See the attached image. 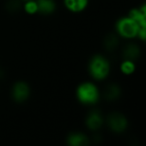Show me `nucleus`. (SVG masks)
I'll return each mask as SVG.
<instances>
[{
  "instance_id": "1",
  "label": "nucleus",
  "mask_w": 146,
  "mask_h": 146,
  "mask_svg": "<svg viewBox=\"0 0 146 146\" xmlns=\"http://www.w3.org/2000/svg\"><path fill=\"white\" fill-rule=\"evenodd\" d=\"M76 97L81 104L93 105L100 99V91L95 83L85 81L79 84L76 89Z\"/></svg>"
},
{
  "instance_id": "2",
  "label": "nucleus",
  "mask_w": 146,
  "mask_h": 146,
  "mask_svg": "<svg viewBox=\"0 0 146 146\" xmlns=\"http://www.w3.org/2000/svg\"><path fill=\"white\" fill-rule=\"evenodd\" d=\"M88 71L94 80L101 81L108 77L110 73V63L105 56L96 54L92 56L88 64Z\"/></svg>"
},
{
  "instance_id": "3",
  "label": "nucleus",
  "mask_w": 146,
  "mask_h": 146,
  "mask_svg": "<svg viewBox=\"0 0 146 146\" xmlns=\"http://www.w3.org/2000/svg\"><path fill=\"white\" fill-rule=\"evenodd\" d=\"M116 33L120 37L124 39H134L137 38L138 31L140 27L133 19H131L129 16H124L118 19L115 25Z\"/></svg>"
},
{
  "instance_id": "4",
  "label": "nucleus",
  "mask_w": 146,
  "mask_h": 146,
  "mask_svg": "<svg viewBox=\"0 0 146 146\" xmlns=\"http://www.w3.org/2000/svg\"><path fill=\"white\" fill-rule=\"evenodd\" d=\"M107 123L109 128L115 133H122L128 126L126 117L121 113H112L108 116Z\"/></svg>"
},
{
  "instance_id": "5",
  "label": "nucleus",
  "mask_w": 146,
  "mask_h": 146,
  "mask_svg": "<svg viewBox=\"0 0 146 146\" xmlns=\"http://www.w3.org/2000/svg\"><path fill=\"white\" fill-rule=\"evenodd\" d=\"M11 95L14 101L21 103L26 101L30 95V87L24 81H18L13 85L11 89Z\"/></svg>"
},
{
  "instance_id": "6",
  "label": "nucleus",
  "mask_w": 146,
  "mask_h": 146,
  "mask_svg": "<svg viewBox=\"0 0 146 146\" xmlns=\"http://www.w3.org/2000/svg\"><path fill=\"white\" fill-rule=\"evenodd\" d=\"M128 16L133 19L140 28H146V10L144 4L141 7L131 9L128 13Z\"/></svg>"
},
{
  "instance_id": "7",
  "label": "nucleus",
  "mask_w": 146,
  "mask_h": 146,
  "mask_svg": "<svg viewBox=\"0 0 146 146\" xmlns=\"http://www.w3.org/2000/svg\"><path fill=\"white\" fill-rule=\"evenodd\" d=\"M64 6L72 13H80L88 6L89 0H63Z\"/></svg>"
},
{
  "instance_id": "8",
  "label": "nucleus",
  "mask_w": 146,
  "mask_h": 146,
  "mask_svg": "<svg viewBox=\"0 0 146 146\" xmlns=\"http://www.w3.org/2000/svg\"><path fill=\"white\" fill-rule=\"evenodd\" d=\"M102 124H103V118L98 111H92L88 114L86 118V126L89 129L95 131L101 127Z\"/></svg>"
},
{
  "instance_id": "9",
  "label": "nucleus",
  "mask_w": 146,
  "mask_h": 146,
  "mask_svg": "<svg viewBox=\"0 0 146 146\" xmlns=\"http://www.w3.org/2000/svg\"><path fill=\"white\" fill-rule=\"evenodd\" d=\"M38 5V13L43 15L52 14L56 10L55 0H36Z\"/></svg>"
},
{
  "instance_id": "10",
  "label": "nucleus",
  "mask_w": 146,
  "mask_h": 146,
  "mask_svg": "<svg viewBox=\"0 0 146 146\" xmlns=\"http://www.w3.org/2000/svg\"><path fill=\"white\" fill-rule=\"evenodd\" d=\"M67 143L71 146H85L89 143V139L85 134L75 132L67 137Z\"/></svg>"
},
{
  "instance_id": "11",
  "label": "nucleus",
  "mask_w": 146,
  "mask_h": 146,
  "mask_svg": "<svg viewBox=\"0 0 146 146\" xmlns=\"http://www.w3.org/2000/svg\"><path fill=\"white\" fill-rule=\"evenodd\" d=\"M140 49L136 44H128L123 50L124 59H130L135 61L139 57Z\"/></svg>"
},
{
  "instance_id": "12",
  "label": "nucleus",
  "mask_w": 146,
  "mask_h": 146,
  "mask_svg": "<svg viewBox=\"0 0 146 146\" xmlns=\"http://www.w3.org/2000/svg\"><path fill=\"white\" fill-rule=\"evenodd\" d=\"M135 62L130 59H123V61L120 64V71L124 75H131L135 72Z\"/></svg>"
},
{
  "instance_id": "13",
  "label": "nucleus",
  "mask_w": 146,
  "mask_h": 146,
  "mask_svg": "<svg viewBox=\"0 0 146 146\" xmlns=\"http://www.w3.org/2000/svg\"><path fill=\"white\" fill-rule=\"evenodd\" d=\"M121 94V89L118 87L117 85H109L106 89V92H105V96L108 100H115L117 99L118 97L120 96Z\"/></svg>"
},
{
  "instance_id": "14",
  "label": "nucleus",
  "mask_w": 146,
  "mask_h": 146,
  "mask_svg": "<svg viewBox=\"0 0 146 146\" xmlns=\"http://www.w3.org/2000/svg\"><path fill=\"white\" fill-rule=\"evenodd\" d=\"M24 11L29 15H34L38 13V5L36 0H26L23 5Z\"/></svg>"
},
{
  "instance_id": "15",
  "label": "nucleus",
  "mask_w": 146,
  "mask_h": 146,
  "mask_svg": "<svg viewBox=\"0 0 146 146\" xmlns=\"http://www.w3.org/2000/svg\"><path fill=\"white\" fill-rule=\"evenodd\" d=\"M118 43V40L116 38L115 35H109V36L106 38V41H105V46L107 47L108 49H113L116 47Z\"/></svg>"
},
{
  "instance_id": "16",
  "label": "nucleus",
  "mask_w": 146,
  "mask_h": 146,
  "mask_svg": "<svg viewBox=\"0 0 146 146\" xmlns=\"http://www.w3.org/2000/svg\"><path fill=\"white\" fill-rule=\"evenodd\" d=\"M23 1H26V0H23Z\"/></svg>"
}]
</instances>
